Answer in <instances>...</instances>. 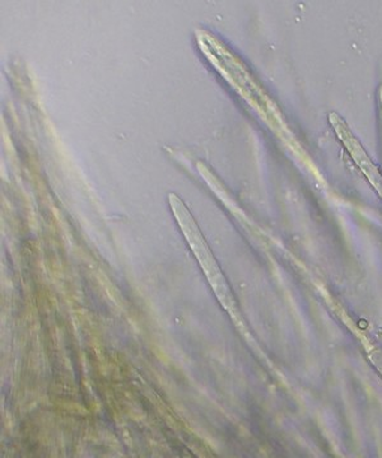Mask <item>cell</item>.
Wrapping results in <instances>:
<instances>
[{"label": "cell", "instance_id": "cell-1", "mask_svg": "<svg viewBox=\"0 0 382 458\" xmlns=\"http://www.w3.org/2000/svg\"><path fill=\"white\" fill-rule=\"evenodd\" d=\"M170 201L174 216H176L189 245H191L192 251H194L195 256L199 260L201 267L206 271L207 278H208L216 293L218 294L219 300L225 302L227 293H225L224 279H222L218 267H216V262L213 260L212 255H210L208 247H207L203 237H201L199 229L195 225L194 219L191 218V213L186 209L185 205L182 203V200L176 195L171 194Z\"/></svg>", "mask_w": 382, "mask_h": 458}]
</instances>
